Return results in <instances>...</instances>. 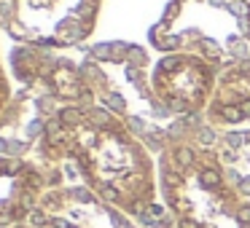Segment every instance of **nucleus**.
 Listing matches in <instances>:
<instances>
[{"label": "nucleus", "instance_id": "2", "mask_svg": "<svg viewBox=\"0 0 250 228\" xmlns=\"http://www.w3.org/2000/svg\"><path fill=\"white\" fill-rule=\"evenodd\" d=\"M223 118H226V121H239V118H242V110H237V108H223Z\"/></svg>", "mask_w": 250, "mask_h": 228}, {"label": "nucleus", "instance_id": "3", "mask_svg": "<svg viewBox=\"0 0 250 228\" xmlns=\"http://www.w3.org/2000/svg\"><path fill=\"white\" fill-rule=\"evenodd\" d=\"M178 161H180V167H191V161H194L191 151H178Z\"/></svg>", "mask_w": 250, "mask_h": 228}, {"label": "nucleus", "instance_id": "4", "mask_svg": "<svg viewBox=\"0 0 250 228\" xmlns=\"http://www.w3.org/2000/svg\"><path fill=\"white\" fill-rule=\"evenodd\" d=\"M215 140V134H212V132H202V142H212Z\"/></svg>", "mask_w": 250, "mask_h": 228}, {"label": "nucleus", "instance_id": "7", "mask_svg": "<svg viewBox=\"0 0 250 228\" xmlns=\"http://www.w3.org/2000/svg\"><path fill=\"white\" fill-rule=\"evenodd\" d=\"M245 113H250V102H245Z\"/></svg>", "mask_w": 250, "mask_h": 228}, {"label": "nucleus", "instance_id": "6", "mask_svg": "<svg viewBox=\"0 0 250 228\" xmlns=\"http://www.w3.org/2000/svg\"><path fill=\"white\" fill-rule=\"evenodd\" d=\"M229 142H231V145H239V142H242V137H239V134H229Z\"/></svg>", "mask_w": 250, "mask_h": 228}, {"label": "nucleus", "instance_id": "1", "mask_svg": "<svg viewBox=\"0 0 250 228\" xmlns=\"http://www.w3.org/2000/svg\"><path fill=\"white\" fill-rule=\"evenodd\" d=\"M199 183H202V188L212 190V188H218V185H221V174L212 172V169H205V172L199 174Z\"/></svg>", "mask_w": 250, "mask_h": 228}, {"label": "nucleus", "instance_id": "5", "mask_svg": "<svg viewBox=\"0 0 250 228\" xmlns=\"http://www.w3.org/2000/svg\"><path fill=\"white\" fill-rule=\"evenodd\" d=\"M234 14H242V17H245V14H248V8H245V6H239V3H234Z\"/></svg>", "mask_w": 250, "mask_h": 228}]
</instances>
